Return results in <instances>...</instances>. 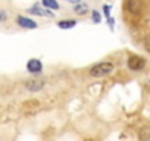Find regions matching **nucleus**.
<instances>
[{
	"label": "nucleus",
	"mask_w": 150,
	"mask_h": 141,
	"mask_svg": "<svg viewBox=\"0 0 150 141\" xmlns=\"http://www.w3.org/2000/svg\"><path fill=\"white\" fill-rule=\"evenodd\" d=\"M74 12L77 13V15L84 16L87 12H90V9H88V5H87L86 2H81V3H78L77 6H74Z\"/></svg>",
	"instance_id": "obj_8"
},
{
	"label": "nucleus",
	"mask_w": 150,
	"mask_h": 141,
	"mask_svg": "<svg viewBox=\"0 0 150 141\" xmlns=\"http://www.w3.org/2000/svg\"><path fill=\"white\" fill-rule=\"evenodd\" d=\"M28 13L35 15V16H49V18H53V16H54V13H53L52 11L43 9V8H40V5H34V6H31V8L28 9Z\"/></svg>",
	"instance_id": "obj_4"
},
{
	"label": "nucleus",
	"mask_w": 150,
	"mask_h": 141,
	"mask_svg": "<svg viewBox=\"0 0 150 141\" xmlns=\"http://www.w3.org/2000/svg\"><path fill=\"white\" fill-rule=\"evenodd\" d=\"M6 19H8V15H6V12L0 9V22H3V21H6Z\"/></svg>",
	"instance_id": "obj_15"
},
{
	"label": "nucleus",
	"mask_w": 150,
	"mask_h": 141,
	"mask_svg": "<svg viewBox=\"0 0 150 141\" xmlns=\"http://www.w3.org/2000/svg\"><path fill=\"white\" fill-rule=\"evenodd\" d=\"M16 24H18L19 27L28 28V30H34V28L38 27V24H37L35 21H33V19H30V18H25V16H18V18H16Z\"/></svg>",
	"instance_id": "obj_5"
},
{
	"label": "nucleus",
	"mask_w": 150,
	"mask_h": 141,
	"mask_svg": "<svg viewBox=\"0 0 150 141\" xmlns=\"http://www.w3.org/2000/svg\"><path fill=\"white\" fill-rule=\"evenodd\" d=\"M127 66L128 69L134 70V72H138V70H143L146 66V59L143 56H129L127 60Z\"/></svg>",
	"instance_id": "obj_2"
},
{
	"label": "nucleus",
	"mask_w": 150,
	"mask_h": 141,
	"mask_svg": "<svg viewBox=\"0 0 150 141\" xmlns=\"http://www.w3.org/2000/svg\"><path fill=\"white\" fill-rule=\"evenodd\" d=\"M110 9H112V6H110V5H103V6H102V11H103V13H105L106 19L112 18V16H110Z\"/></svg>",
	"instance_id": "obj_12"
},
{
	"label": "nucleus",
	"mask_w": 150,
	"mask_h": 141,
	"mask_svg": "<svg viewBox=\"0 0 150 141\" xmlns=\"http://www.w3.org/2000/svg\"><path fill=\"white\" fill-rule=\"evenodd\" d=\"M113 68H115L113 63L109 62V60H106V62H99V63H96L94 66H91L90 75H91L93 78H102V77H106V75L112 74V72H113Z\"/></svg>",
	"instance_id": "obj_1"
},
{
	"label": "nucleus",
	"mask_w": 150,
	"mask_h": 141,
	"mask_svg": "<svg viewBox=\"0 0 150 141\" xmlns=\"http://www.w3.org/2000/svg\"><path fill=\"white\" fill-rule=\"evenodd\" d=\"M25 87H27V90L35 93V91L43 90V87H44V81H43V80H30V81L25 82Z\"/></svg>",
	"instance_id": "obj_6"
},
{
	"label": "nucleus",
	"mask_w": 150,
	"mask_h": 141,
	"mask_svg": "<svg viewBox=\"0 0 150 141\" xmlns=\"http://www.w3.org/2000/svg\"><path fill=\"white\" fill-rule=\"evenodd\" d=\"M41 6H43L44 9H47V11H57V9L60 8L59 3L54 2V0H43V2H41Z\"/></svg>",
	"instance_id": "obj_10"
},
{
	"label": "nucleus",
	"mask_w": 150,
	"mask_h": 141,
	"mask_svg": "<svg viewBox=\"0 0 150 141\" xmlns=\"http://www.w3.org/2000/svg\"><path fill=\"white\" fill-rule=\"evenodd\" d=\"M91 21H93V24H100L102 22V15H100L99 11L93 9V12H91Z\"/></svg>",
	"instance_id": "obj_11"
},
{
	"label": "nucleus",
	"mask_w": 150,
	"mask_h": 141,
	"mask_svg": "<svg viewBox=\"0 0 150 141\" xmlns=\"http://www.w3.org/2000/svg\"><path fill=\"white\" fill-rule=\"evenodd\" d=\"M27 70L30 74H41L43 72V63L38 59H30L27 63Z\"/></svg>",
	"instance_id": "obj_3"
},
{
	"label": "nucleus",
	"mask_w": 150,
	"mask_h": 141,
	"mask_svg": "<svg viewBox=\"0 0 150 141\" xmlns=\"http://www.w3.org/2000/svg\"><path fill=\"white\" fill-rule=\"evenodd\" d=\"M108 25H109L110 31H113V30H115V19H113V18H109V19H108Z\"/></svg>",
	"instance_id": "obj_14"
},
{
	"label": "nucleus",
	"mask_w": 150,
	"mask_h": 141,
	"mask_svg": "<svg viewBox=\"0 0 150 141\" xmlns=\"http://www.w3.org/2000/svg\"><path fill=\"white\" fill-rule=\"evenodd\" d=\"M144 47H146V50L150 53V34H147V35L144 37Z\"/></svg>",
	"instance_id": "obj_13"
},
{
	"label": "nucleus",
	"mask_w": 150,
	"mask_h": 141,
	"mask_svg": "<svg viewBox=\"0 0 150 141\" xmlns=\"http://www.w3.org/2000/svg\"><path fill=\"white\" fill-rule=\"evenodd\" d=\"M138 138L141 141H150V125H144L138 131Z\"/></svg>",
	"instance_id": "obj_9"
},
{
	"label": "nucleus",
	"mask_w": 150,
	"mask_h": 141,
	"mask_svg": "<svg viewBox=\"0 0 150 141\" xmlns=\"http://www.w3.org/2000/svg\"><path fill=\"white\" fill-rule=\"evenodd\" d=\"M77 21L75 19H62V21H57V27L60 30H71L74 27H77Z\"/></svg>",
	"instance_id": "obj_7"
}]
</instances>
